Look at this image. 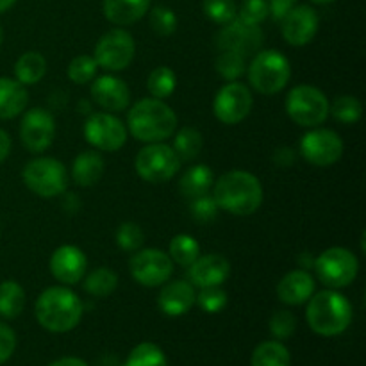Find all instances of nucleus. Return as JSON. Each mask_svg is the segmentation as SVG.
I'll return each mask as SVG.
<instances>
[{
  "instance_id": "1",
  "label": "nucleus",
  "mask_w": 366,
  "mask_h": 366,
  "mask_svg": "<svg viewBox=\"0 0 366 366\" xmlns=\"http://www.w3.org/2000/svg\"><path fill=\"white\" fill-rule=\"evenodd\" d=\"M213 199L220 209L236 217H249L263 204V186L250 172L232 170L213 182Z\"/></svg>"
},
{
  "instance_id": "2",
  "label": "nucleus",
  "mask_w": 366,
  "mask_h": 366,
  "mask_svg": "<svg viewBox=\"0 0 366 366\" xmlns=\"http://www.w3.org/2000/svg\"><path fill=\"white\" fill-rule=\"evenodd\" d=\"M131 134L143 143H159L170 138L177 129V114L159 99H142L127 114Z\"/></svg>"
},
{
  "instance_id": "3",
  "label": "nucleus",
  "mask_w": 366,
  "mask_h": 366,
  "mask_svg": "<svg viewBox=\"0 0 366 366\" xmlns=\"http://www.w3.org/2000/svg\"><path fill=\"white\" fill-rule=\"evenodd\" d=\"M82 302L66 286L46 288L36 300V318L50 332H68L82 318Z\"/></svg>"
},
{
  "instance_id": "4",
  "label": "nucleus",
  "mask_w": 366,
  "mask_h": 366,
  "mask_svg": "<svg viewBox=\"0 0 366 366\" xmlns=\"http://www.w3.org/2000/svg\"><path fill=\"white\" fill-rule=\"evenodd\" d=\"M306 318L317 335L331 338L349 329L352 322V306L338 290H324L317 295H311Z\"/></svg>"
},
{
  "instance_id": "5",
  "label": "nucleus",
  "mask_w": 366,
  "mask_h": 366,
  "mask_svg": "<svg viewBox=\"0 0 366 366\" xmlns=\"http://www.w3.org/2000/svg\"><path fill=\"white\" fill-rule=\"evenodd\" d=\"M249 82L257 93L263 95H275L292 79V64L288 57L279 50H259L254 54L252 63L247 66Z\"/></svg>"
},
{
  "instance_id": "6",
  "label": "nucleus",
  "mask_w": 366,
  "mask_h": 366,
  "mask_svg": "<svg viewBox=\"0 0 366 366\" xmlns=\"http://www.w3.org/2000/svg\"><path fill=\"white\" fill-rule=\"evenodd\" d=\"M288 117L300 127H318L329 117V100L324 92L315 86H295L286 97Z\"/></svg>"
},
{
  "instance_id": "7",
  "label": "nucleus",
  "mask_w": 366,
  "mask_h": 366,
  "mask_svg": "<svg viewBox=\"0 0 366 366\" xmlns=\"http://www.w3.org/2000/svg\"><path fill=\"white\" fill-rule=\"evenodd\" d=\"M136 172L150 184H163L172 181L181 168V159L167 143H149L138 152L134 161Z\"/></svg>"
},
{
  "instance_id": "8",
  "label": "nucleus",
  "mask_w": 366,
  "mask_h": 366,
  "mask_svg": "<svg viewBox=\"0 0 366 366\" xmlns=\"http://www.w3.org/2000/svg\"><path fill=\"white\" fill-rule=\"evenodd\" d=\"M24 182L32 193L43 199L64 193L68 186L66 168L54 157H36L24 168Z\"/></svg>"
},
{
  "instance_id": "9",
  "label": "nucleus",
  "mask_w": 366,
  "mask_h": 366,
  "mask_svg": "<svg viewBox=\"0 0 366 366\" xmlns=\"http://www.w3.org/2000/svg\"><path fill=\"white\" fill-rule=\"evenodd\" d=\"M313 268L317 270L318 279L324 282L327 288L340 290L352 285L360 272V261L350 250L343 247H332L324 250L320 256L315 259Z\"/></svg>"
},
{
  "instance_id": "10",
  "label": "nucleus",
  "mask_w": 366,
  "mask_h": 366,
  "mask_svg": "<svg viewBox=\"0 0 366 366\" xmlns=\"http://www.w3.org/2000/svg\"><path fill=\"white\" fill-rule=\"evenodd\" d=\"M136 54L134 38L124 29H113L99 39L95 46V61L107 71H122L132 63Z\"/></svg>"
},
{
  "instance_id": "11",
  "label": "nucleus",
  "mask_w": 366,
  "mask_h": 366,
  "mask_svg": "<svg viewBox=\"0 0 366 366\" xmlns=\"http://www.w3.org/2000/svg\"><path fill=\"white\" fill-rule=\"evenodd\" d=\"M129 270L134 281L145 288H157L170 279L174 263L170 256L159 249L138 250L129 261Z\"/></svg>"
},
{
  "instance_id": "12",
  "label": "nucleus",
  "mask_w": 366,
  "mask_h": 366,
  "mask_svg": "<svg viewBox=\"0 0 366 366\" xmlns=\"http://www.w3.org/2000/svg\"><path fill=\"white\" fill-rule=\"evenodd\" d=\"M300 154L315 167H331L343 156L342 136L331 129L313 127L300 139Z\"/></svg>"
},
{
  "instance_id": "13",
  "label": "nucleus",
  "mask_w": 366,
  "mask_h": 366,
  "mask_svg": "<svg viewBox=\"0 0 366 366\" xmlns=\"http://www.w3.org/2000/svg\"><path fill=\"white\" fill-rule=\"evenodd\" d=\"M84 138L95 149L114 152V150H120L127 142V129L124 122L114 114L93 113L84 124Z\"/></svg>"
},
{
  "instance_id": "14",
  "label": "nucleus",
  "mask_w": 366,
  "mask_h": 366,
  "mask_svg": "<svg viewBox=\"0 0 366 366\" xmlns=\"http://www.w3.org/2000/svg\"><path fill=\"white\" fill-rule=\"evenodd\" d=\"M254 106L250 89L242 82L231 81L218 89L213 102L214 117L225 125H236L245 120Z\"/></svg>"
},
{
  "instance_id": "15",
  "label": "nucleus",
  "mask_w": 366,
  "mask_h": 366,
  "mask_svg": "<svg viewBox=\"0 0 366 366\" xmlns=\"http://www.w3.org/2000/svg\"><path fill=\"white\" fill-rule=\"evenodd\" d=\"M261 45H263V31L259 25L247 24L239 18L225 24L217 36L218 49L236 52L243 57L259 52Z\"/></svg>"
},
{
  "instance_id": "16",
  "label": "nucleus",
  "mask_w": 366,
  "mask_h": 366,
  "mask_svg": "<svg viewBox=\"0 0 366 366\" xmlns=\"http://www.w3.org/2000/svg\"><path fill=\"white\" fill-rule=\"evenodd\" d=\"M56 136V120L43 107H34L24 114L20 124V139L32 154H41L52 145Z\"/></svg>"
},
{
  "instance_id": "17",
  "label": "nucleus",
  "mask_w": 366,
  "mask_h": 366,
  "mask_svg": "<svg viewBox=\"0 0 366 366\" xmlns=\"http://www.w3.org/2000/svg\"><path fill=\"white\" fill-rule=\"evenodd\" d=\"M281 21L282 36L293 46H304L313 41L320 24L317 11L310 6H293Z\"/></svg>"
},
{
  "instance_id": "18",
  "label": "nucleus",
  "mask_w": 366,
  "mask_h": 366,
  "mask_svg": "<svg viewBox=\"0 0 366 366\" xmlns=\"http://www.w3.org/2000/svg\"><path fill=\"white\" fill-rule=\"evenodd\" d=\"M88 268L84 252L75 245H63L54 250L50 257V274L63 282L64 286H74L82 281Z\"/></svg>"
},
{
  "instance_id": "19",
  "label": "nucleus",
  "mask_w": 366,
  "mask_h": 366,
  "mask_svg": "<svg viewBox=\"0 0 366 366\" xmlns=\"http://www.w3.org/2000/svg\"><path fill=\"white\" fill-rule=\"evenodd\" d=\"M92 99L95 100L97 106L109 113H118V111L127 109L131 102V89L122 79L113 77V75H102L97 77L95 82L89 88Z\"/></svg>"
},
{
  "instance_id": "20",
  "label": "nucleus",
  "mask_w": 366,
  "mask_h": 366,
  "mask_svg": "<svg viewBox=\"0 0 366 366\" xmlns=\"http://www.w3.org/2000/svg\"><path fill=\"white\" fill-rule=\"evenodd\" d=\"M231 275V264L220 254H207L197 257L189 264L188 277L193 286L207 288V286H222Z\"/></svg>"
},
{
  "instance_id": "21",
  "label": "nucleus",
  "mask_w": 366,
  "mask_h": 366,
  "mask_svg": "<svg viewBox=\"0 0 366 366\" xmlns=\"http://www.w3.org/2000/svg\"><path fill=\"white\" fill-rule=\"evenodd\" d=\"M195 299L197 293L192 282L172 281L161 290L159 297H157V306L168 317H181L192 310Z\"/></svg>"
},
{
  "instance_id": "22",
  "label": "nucleus",
  "mask_w": 366,
  "mask_h": 366,
  "mask_svg": "<svg viewBox=\"0 0 366 366\" xmlns=\"http://www.w3.org/2000/svg\"><path fill=\"white\" fill-rule=\"evenodd\" d=\"M315 293V279L306 270H293L286 274L277 285V297L288 306H300Z\"/></svg>"
},
{
  "instance_id": "23",
  "label": "nucleus",
  "mask_w": 366,
  "mask_h": 366,
  "mask_svg": "<svg viewBox=\"0 0 366 366\" xmlns=\"http://www.w3.org/2000/svg\"><path fill=\"white\" fill-rule=\"evenodd\" d=\"M150 9V0H104V16L114 25H131Z\"/></svg>"
},
{
  "instance_id": "24",
  "label": "nucleus",
  "mask_w": 366,
  "mask_h": 366,
  "mask_svg": "<svg viewBox=\"0 0 366 366\" xmlns=\"http://www.w3.org/2000/svg\"><path fill=\"white\" fill-rule=\"evenodd\" d=\"M29 93L16 79L0 77V120L18 117L27 107Z\"/></svg>"
},
{
  "instance_id": "25",
  "label": "nucleus",
  "mask_w": 366,
  "mask_h": 366,
  "mask_svg": "<svg viewBox=\"0 0 366 366\" xmlns=\"http://www.w3.org/2000/svg\"><path fill=\"white\" fill-rule=\"evenodd\" d=\"M104 168H106V163H104L102 156L88 150L75 157L74 167H71V177H74L75 184L81 188H89L100 181V177L104 175Z\"/></svg>"
},
{
  "instance_id": "26",
  "label": "nucleus",
  "mask_w": 366,
  "mask_h": 366,
  "mask_svg": "<svg viewBox=\"0 0 366 366\" xmlns=\"http://www.w3.org/2000/svg\"><path fill=\"white\" fill-rule=\"evenodd\" d=\"M214 182V175L211 172L209 167L206 164H195V167L188 168V170L182 174L181 182H179V189L184 197H188L189 200L195 199V197L206 195L209 193L211 186Z\"/></svg>"
},
{
  "instance_id": "27",
  "label": "nucleus",
  "mask_w": 366,
  "mask_h": 366,
  "mask_svg": "<svg viewBox=\"0 0 366 366\" xmlns=\"http://www.w3.org/2000/svg\"><path fill=\"white\" fill-rule=\"evenodd\" d=\"M46 74V61L39 52H25L18 57L14 64V75L16 81L24 86L36 84L41 81Z\"/></svg>"
},
{
  "instance_id": "28",
  "label": "nucleus",
  "mask_w": 366,
  "mask_h": 366,
  "mask_svg": "<svg viewBox=\"0 0 366 366\" xmlns=\"http://www.w3.org/2000/svg\"><path fill=\"white\" fill-rule=\"evenodd\" d=\"M25 307V292L16 281L0 282V317L16 318Z\"/></svg>"
},
{
  "instance_id": "29",
  "label": "nucleus",
  "mask_w": 366,
  "mask_h": 366,
  "mask_svg": "<svg viewBox=\"0 0 366 366\" xmlns=\"http://www.w3.org/2000/svg\"><path fill=\"white\" fill-rule=\"evenodd\" d=\"M252 366H290L292 356L288 349L279 342H263L252 352Z\"/></svg>"
},
{
  "instance_id": "30",
  "label": "nucleus",
  "mask_w": 366,
  "mask_h": 366,
  "mask_svg": "<svg viewBox=\"0 0 366 366\" xmlns=\"http://www.w3.org/2000/svg\"><path fill=\"white\" fill-rule=\"evenodd\" d=\"M117 286L118 275L107 267L97 268V270H93L92 274L84 279L86 293H89L92 297H99V299L109 297L111 293L117 290Z\"/></svg>"
},
{
  "instance_id": "31",
  "label": "nucleus",
  "mask_w": 366,
  "mask_h": 366,
  "mask_svg": "<svg viewBox=\"0 0 366 366\" xmlns=\"http://www.w3.org/2000/svg\"><path fill=\"white\" fill-rule=\"evenodd\" d=\"M204 147V138L197 129L193 127H182L181 131L175 134L174 147L177 157L181 161H193L200 154Z\"/></svg>"
},
{
  "instance_id": "32",
  "label": "nucleus",
  "mask_w": 366,
  "mask_h": 366,
  "mask_svg": "<svg viewBox=\"0 0 366 366\" xmlns=\"http://www.w3.org/2000/svg\"><path fill=\"white\" fill-rule=\"evenodd\" d=\"M329 114L342 124H356L363 117V104L352 95L336 97L335 102L329 104Z\"/></svg>"
},
{
  "instance_id": "33",
  "label": "nucleus",
  "mask_w": 366,
  "mask_h": 366,
  "mask_svg": "<svg viewBox=\"0 0 366 366\" xmlns=\"http://www.w3.org/2000/svg\"><path fill=\"white\" fill-rule=\"evenodd\" d=\"M175 86H177V77H175V71L168 66H157L147 81L150 95L159 100L168 99L175 92Z\"/></svg>"
},
{
  "instance_id": "34",
  "label": "nucleus",
  "mask_w": 366,
  "mask_h": 366,
  "mask_svg": "<svg viewBox=\"0 0 366 366\" xmlns=\"http://www.w3.org/2000/svg\"><path fill=\"white\" fill-rule=\"evenodd\" d=\"M124 366H168V361L156 343L145 342L131 350Z\"/></svg>"
},
{
  "instance_id": "35",
  "label": "nucleus",
  "mask_w": 366,
  "mask_h": 366,
  "mask_svg": "<svg viewBox=\"0 0 366 366\" xmlns=\"http://www.w3.org/2000/svg\"><path fill=\"white\" fill-rule=\"evenodd\" d=\"M200 256V247L197 239L189 234H177L170 242V259L177 264L189 267Z\"/></svg>"
},
{
  "instance_id": "36",
  "label": "nucleus",
  "mask_w": 366,
  "mask_h": 366,
  "mask_svg": "<svg viewBox=\"0 0 366 366\" xmlns=\"http://www.w3.org/2000/svg\"><path fill=\"white\" fill-rule=\"evenodd\" d=\"M214 66H217L218 74L227 81H236L247 71L245 57L236 52H229V50H220Z\"/></svg>"
},
{
  "instance_id": "37",
  "label": "nucleus",
  "mask_w": 366,
  "mask_h": 366,
  "mask_svg": "<svg viewBox=\"0 0 366 366\" xmlns=\"http://www.w3.org/2000/svg\"><path fill=\"white\" fill-rule=\"evenodd\" d=\"M99 64H97L95 57L92 56H77L71 59L70 66H68V77L75 84H88L95 79Z\"/></svg>"
},
{
  "instance_id": "38",
  "label": "nucleus",
  "mask_w": 366,
  "mask_h": 366,
  "mask_svg": "<svg viewBox=\"0 0 366 366\" xmlns=\"http://www.w3.org/2000/svg\"><path fill=\"white\" fill-rule=\"evenodd\" d=\"M204 13L214 24L225 25L238 16V7L234 0H204Z\"/></svg>"
},
{
  "instance_id": "39",
  "label": "nucleus",
  "mask_w": 366,
  "mask_h": 366,
  "mask_svg": "<svg viewBox=\"0 0 366 366\" xmlns=\"http://www.w3.org/2000/svg\"><path fill=\"white\" fill-rule=\"evenodd\" d=\"M150 27L157 36H172L177 29V16L170 7L156 6L150 11Z\"/></svg>"
},
{
  "instance_id": "40",
  "label": "nucleus",
  "mask_w": 366,
  "mask_h": 366,
  "mask_svg": "<svg viewBox=\"0 0 366 366\" xmlns=\"http://www.w3.org/2000/svg\"><path fill=\"white\" fill-rule=\"evenodd\" d=\"M143 242H145L143 229L138 224H134V222H125V224H122L118 227L117 243L122 250L136 252L143 245Z\"/></svg>"
},
{
  "instance_id": "41",
  "label": "nucleus",
  "mask_w": 366,
  "mask_h": 366,
  "mask_svg": "<svg viewBox=\"0 0 366 366\" xmlns=\"http://www.w3.org/2000/svg\"><path fill=\"white\" fill-rule=\"evenodd\" d=\"M195 302L206 313H220L227 306V293L220 286H207V288H200V293L197 295Z\"/></svg>"
},
{
  "instance_id": "42",
  "label": "nucleus",
  "mask_w": 366,
  "mask_h": 366,
  "mask_svg": "<svg viewBox=\"0 0 366 366\" xmlns=\"http://www.w3.org/2000/svg\"><path fill=\"white\" fill-rule=\"evenodd\" d=\"M218 204L214 202L213 195L206 193V195L195 197V199L189 200V211H192V217L195 220L207 224V222H213L218 214Z\"/></svg>"
},
{
  "instance_id": "43",
  "label": "nucleus",
  "mask_w": 366,
  "mask_h": 366,
  "mask_svg": "<svg viewBox=\"0 0 366 366\" xmlns=\"http://www.w3.org/2000/svg\"><path fill=\"white\" fill-rule=\"evenodd\" d=\"M297 318L292 311H275L270 318V331L277 340H286L295 332Z\"/></svg>"
},
{
  "instance_id": "44",
  "label": "nucleus",
  "mask_w": 366,
  "mask_h": 366,
  "mask_svg": "<svg viewBox=\"0 0 366 366\" xmlns=\"http://www.w3.org/2000/svg\"><path fill=\"white\" fill-rule=\"evenodd\" d=\"M268 14V0H243L239 7V20L252 25L263 24Z\"/></svg>"
},
{
  "instance_id": "45",
  "label": "nucleus",
  "mask_w": 366,
  "mask_h": 366,
  "mask_svg": "<svg viewBox=\"0 0 366 366\" xmlns=\"http://www.w3.org/2000/svg\"><path fill=\"white\" fill-rule=\"evenodd\" d=\"M16 349V335L9 325L0 322V365L6 363Z\"/></svg>"
},
{
  "instance_id": "46",
  "label": "nucleus",
  "mask_w": 366,
  "mask_h": 366,
  "mask_svg": "<svg viewBox=\"0 0 366 366\" xmlns=\"http://www.w3.org/2000/svg\"><path fill=\"white\" fill-rule=\"evenodd\" d=\"M297 0H268V11L275 20H282L286 13L295 6Z\"/></svg>"
},
{
  "instance_id": "47",
  "label": "nucleus",
  "mask_w": 366,
  "mask_h": 366,
  "mask_svg": "<svg viewBox=\"0 0 366 366\" xmlns=\"http://www.w3.org/2000/svg\"><path fill=\"white\" fill-rule=\"evenodd\" d=\"M11 152V138L4 129H0V163L7 159Z\"/></svg>"
},
{
  "instance_id": "48",
  "label": "nucleus",
  "mask_w": 366,
  "mask_h": 366,
  "mask_svg": "<svg viewBox=\"0 0 366 366\" xmlns=\"http://www.w3.org/2000/svg\"><path fill=\"white\" fill-rule=\"evenodd\" d=\"M49 366H88L86 361L79 360V357H61V360L54 361Z\"/></svg>"
},
{
  "instance_id": "49",
  "label": "nucleus",
  "mask_w": 366,
  "mask_h": 366,
  "mask_svg": "<svg viewBox=\"0 0 366 366\" xmlns=\"http://www.w3.org/2000/svg\"><path fill=\"white\" fill-rule=\"evenodd\" d=\"M14 4H16V0H0V13H6Z\"/></svg>"
},
{
  "instance_id": "50",
  "label": "nucleus",
  "mask_w": 366,
  "mask_h": 366,
  "mask_svg": "<svg viewBox=\"0 0 366 366\" xmlns=\"http://www.w3.org/2000/svg\"><path fill=\"white\" fill-rule=\"evenodd\" d=\"M311 2H315V4H331V2H335V0H311Z\"/></svg>"
},
{
  "instance_id": "51",
  "label": "nucleus",
  "mask_w": 366,
  "mask_h": 366,
  "mask_svg": "<svg viewBox=\"0 0 366 366\" xmlns=\"http://www.w3.org/2000/svg\"><path fill=\"white\" fill-rule=\"evenodd\" d=\"M2 41H4V31L2 27H0V45H2Z\"/></svg>"
}]
</instances>
